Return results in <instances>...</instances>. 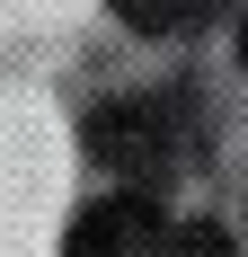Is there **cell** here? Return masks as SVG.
<instances>
[{"label": "cell", "instance_id": "6da1fadb", "mask_svg": "<svg viewBox=\"0 0 248 257\" xmlns=\"http://www.w3.org/2000/svg\"><path fill=\"white\" fill-rule=\"evenodd\" d=\"M186 151H195V106L177 98V89H133V98H106L89 115V160L115 169L124 186L177 178Z\"/></svg>", "mask_w": 248, "mask_h": 257}, {"label": "cell", "instance_id": "7a4b0ae2", "mask_svg": "<svg viewBox=\"0 0 248 257\" xmlns=\"http://www.w3.org/2000/svg\"><path fill=\"white\" fill-rule=\"evenodd\" d=\"M71 257H177V222L151 195H98L62 239Z\"/></svg>", "mask_w": 248, "mask_h": 257}, {"label": "cell", "instance_id": "3957f363", "mask_svg": "<svg viewBox=\"0 0 248 257\" xmlns=\"http://www.w3.org/2000/svg\"><path fill=\"white\" fill-rule=\"evenodd\" d=\"M124 27H142V36H186V27H213L230 0H106Z\"/></svg>", "mask_w": 248, "mask_h": 257}, {"label": "cell", "instance_id": "277c9868", "mask_svg": "<svg viewBox=\"0 0 248 257\" xmlns=\"http://www.w3.org/2000/svg\"><path fill=\"white\" fill-rule=\"evenodd\" d=\"M177 257H230V239L213 222H195V231H177Z\"/></svg>", "mask_w": 248, "mask_h": 257}, {"label": "cell", "instance_id": "5b68a950", "mask_svg": "<svg viewBox=\"0 0 248 257\" xmlns=\"http://www.w3.org/2000/svg\"><path fill=\"white\" fill-rule=\"evenodd\" d=\"M239 62H248V27H239Z\"/></svg>", "mask_w": 248, "mask_h": 257}]
</instances>
